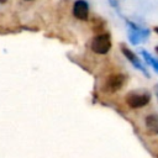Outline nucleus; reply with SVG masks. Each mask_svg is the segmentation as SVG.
Segmentation results:
<instances>
[{"mask_svg":"<svg viewBox=\"0 0 158 158\" xmlns=\"http://www.w3.org/2000/svg\"><path fill=\"white\" fill-rule=\"evenodd\" d=\"M126 104L132 109H139L146 106L151 101V94L148 91H130L126 98Z\"/></svg>","mask_w":158,"mask_h":158,"instance_id":"f257e3e1","label":"nucleus"},{"mask_svg":"<svg viewBox=\"0 0 158 158\" xmlns=\"http://www.w3.org/2000/svg\"><path fill=\"white\" fill-rule=\"evenodd\" d=\"M93 52L98 54H105L111 48V37L109 33H99L96 35L90 44Z\"/></svg>","mask_w":158,"mask_h":158,"instance_id":"f03ea898","label":"nucleus"},{"mask_svg":"<svg viewBox=\"0 0 158 158\" xmlns=\"http://www.w3.org/2000/svg\"><path fill=\"white\" fill-rule=\"evenodd\" d=\"M125 81H126V77L123 74H121V73L111 74L106 78L105 84H104V89L107 93H115L123 86Z\"/></svg>","mask_w":158,"mask_h":158,"instance_id":"7ed1b4c3","label":"nucleus"},{"mask_svg":"<svg viewBox=\"0 0 158 158\" xmlns=\"http://www.w3.org/2000/svg\"><path fill=\"white\" fill-rule=\"evenodd\" d=\"M73 15L80 21H85L89 17V5L85 0H77L73 5Z\"/></svg>","mask_w":158,"mask_h":158,"instance_id":"20e7f679","label":"nucleus"},{"mask_svg":"<svg viewBox=\"0 0 158 158\" xmlns=\"http://www.w3.org/2000/svg\"><path fill=\"white\" fill-rule=\"evenodd\" d=\"M121 52L123 53V56L131 62V64L135 67V68H137L138 70H141L146 77H149V74H148V72L146 70V68L143 67V64L141 63V60L138 59V57L131 51V49H128L126 46H123V44H121Z\"/></svg>","mask_w":158,"mask_h":158,"instance_id":"39448f33","label":"nucleus"},{"mask_svg":"<svg viewBox=\"0 0 158 158\" xmlns=\"http://www.w3.org/2000/svg\"><path fill=\"white\" fill-rule=\"evenodd\" d=\"M146 127L149 133L158 135V114H151L144 120Z\"/></svg>","mask_w":158,"mask_h":158,"instance_id":"423d86ee","label":"nucleus"},{"mask_svg":"<svg viewBox=\"0 0 158 158\" xmlns=\"http://www.w3.org/2000/svg\"><path fill=\"white\" fill-rule=\"evenodd\" d=\"M141 53H142V56H143V58H144V60L149 64V65H152L153 67V69L156 70V72H158V60L157 59H154L147 51H144V49H142L141 51Z\"/></svg>","mask_w":158,"mask_h":158,"instance_id":"0eeeda50","label":"nucleus"},{"mask_svg":"<svg viewBox=\"0 0 158 158\" xmlns=\"http://www.w3.org/2000/svg\"><path fill=\"white\" fill-rule=\"evenodd\" d=\"M109 1H110V4H111L114 7H116V6H117V2H116V0H109Z\"/></svg>","mask_w":158,"mask_h":158,"instance_id":"6e6552de","label":"nucleus"},{"mask_svg":"<svg viewBox=\"0 0 158 158\" xmlns=\"http://www.w3.org/2000/svg\"><path fill=\"white\" fill-rule=\"evenodd\" d=\"M154 32H156V33H158V26H157V27H154Z\"/></svg>","mask_w":158,"mask_h":158,"instance_id":"1a4fd4ad","label":"nucleus"},{"mask_svg":"<svg viewBox=\"0 0 158 158\" xmlns=\"http://www.w3.org/2000/svg\"><path fill=\"white\" fill-rule=\"evenodd\" d=\"M156 93H157V96H158V85L156 86Z\"/></svg>","mask_w":158,"mask_h":158,"instance_id":"9d476101","label":"nucleus"},{"mask_svg":"<svg viewBox=\"0 0 158 158\" xmlns=\"http://www.w3.org/2000/svg\"><path fill=\"white\" fill-rule=\"evenodd\" d=\"M5 1H6V0H0V4H4Z\"/></svg>","mask_w":158,"mask_h":158,"instance_id":"9b49d317","label":"nucleus"},{"mask_svg":"<svg viewBox=\"0 0 158 158\" xmlns=\"http://www.w3.org/2000/svg\"><path fill=\"white\" fill-rule=\"evenodd\" d=\"M156 51H157V53H158V47H156Z\"/></svg>","mask_w":158,"mask_h":158,"instance_id":"f8f14e48","label":"nucleus"}]
</instances>
